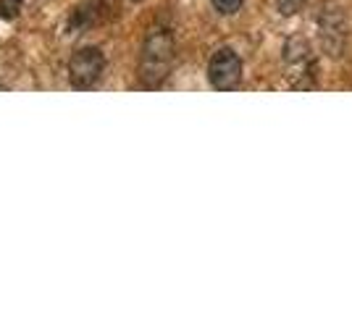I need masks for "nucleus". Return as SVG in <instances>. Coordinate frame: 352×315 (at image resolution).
<instances>
[{
  "mask_svg": "<svg viewBox=\"0 0 352 315\" xmlns=\"http://www.w3.org/2000/svg\"><path fill=\"white\" fill-rule=\"evenodd\" d=\"M176 60V45L174 37L168 30H155L147 32L145 45H142V58H140V76L145 87H158L163 79L171 74Z\"/></svg>",
  "mask_w": 352,
  "mask_h": 315,
  "instance_id": "f257e3e1",
  "label": "nucleus"
},
{
  "mask_svg": "<svg viewBox=\"0 0 352 315\" xmlns=\"http://www.w3.org/2000/svg\"><path fill=\"white\" fill-rule=\"evenodd\" d=\"M105 69V56L98 47H82L69 60V82L76 90H89L100 82Z\"/></svg>",
  "mask_w": 352,
  "mask_h": 315,
  "instance_id": "f03ea898",
  "label": "nucleus"
},
{
  "mask_svg": "<svg viewBox=\"0 0 352 315\" xmlns=\"http://www.w3.org/2000/svg\"><path fill=\"white\" fill-rule=\"evenodd\" d=\"M208 79L216 90H234L242 79V60L232 47H219L208 63Z\"/></svg>",
  "mask_w": 352,
  "mask_h": 315,
  "instance_id": "7ed1b4c3",
  "label": "nucleus"
},
{
  "mask_svg": "<svg viewBox=\"0 0 352 315\" xmlns=\"http://www.w3.org/2000/svg\"><path fill=\"white\" fill-rule=\"evenodd\" d=\"M21 3L24 0H0V19H6V21L16 19L21 11Z\"/></svg>",
  "mask_w": 352,
  "mask_h": 315,
  "instance_id": "20e7f679",
  "label": "nucleus"
},
{
  "mask_svg": "<svg viewBox=\"0 0 352 315\" xmlns=\"http://www.w3.org/2000/svg\"><path fill=\"white\" fill-rule=\"evenodd\" d=\"M242 3H245V0H213V8H216L219 14H236V11L242 8Z\"/></svg>",
  "mask_w": 352,
  "mask_h": 315,
  "instance_id": "39448f33",
  "label": "nucleus"
},
{
  "mask_svg": "<svg viewBox=\"0 0 352 315\" xmlns=\"http://www.w3.org/2000/svg\"><path fill=\"white\" fill-rule=\"evenodd\" d=\"M305 3H308V0H279V11L281 14H294V11H300Z\"/></svg>",
  "mask_w": 352,
  "mask_h": 315,
  "instance_id": "423d86ee",
  "label": "nucleus"
}]
</instances>
